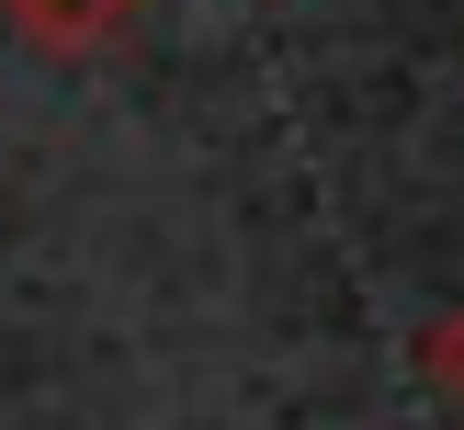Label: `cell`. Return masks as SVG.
Returning a JSON list of instances; mask_svg holds the SVG:
<instances>
[{"label": "cell", "mask_w": 464, "mask_h": 430, "mask_svg": "<svg viewBox=\"0 0 464 430\" xmlns=\"http://www.w3.org/2000/svg\"><path fill=\"white\" fill-rule=\"evenodd\" d=\"M420 374H430V385H442V397L464 407V306H442V317L420 329Z\"/></svg>", "instance_id": "cell-2"}, {"label": "cell", "mask_w": 464, "mask_h": 430, "mask_svg": "<svg viewBox=\"0 0 464 430\" xmlns=\"http://www.w3.org/2000/svg\"><path fill=\"white\" fill-rule=\"evenodd\" d=\"M23 23H34V34H57V45H91L102 34V23H125L136 0H12Z\"/></svg>", "instance_id": "cell-1"}]
</instances>
